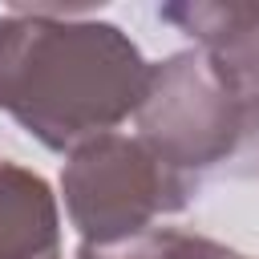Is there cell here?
<instances>
[{
    "label": "cell",
    "instance_id": "cell-7",
    "mask_svg": "<svg viewBox=\"0 0 259 259\" xmlns=\"http://www.w3.org/2000/svg\"><path fill=\"white\" fill-rule=\"evenodd\" d=\"M235 259H247V255H239V251H235Z\"/></svg>",
    "mask_w": 259,
    "mask_h": 259
},
{
    "label": "cell",
    "instance_id": "cell-3",
    "mask_svg": "<svg viewBox=\"0 0 259 259\" xmlns=\"http://www.w3.org/2000/svg\"><path fill=\"white\" fill-rule=\"evenodd\" d=\"M134 121L138 138L182 174L227 166L239 150V105L202 49H182L150 65Z\"/></svg>",
    "mask_w": 259,
    "mask_h": 259
},
{
    "label": "cell",
    "instance_id": "cell-4",
    "mask_svg": "<svg viewBox=\"0 0 259 259\" xmlns=\"http://www.w3.org/2000/svg\"><path fill=\"white\" fill-rule=\"evenodd\" d=\"M162 16L190 32L206 53L210 69L239 105V150L231 170L259 178V4L219 0V4H166Z\"/></svg>",
    "mask_w": 259,
    "mask_h": 259
},
{
    "label": "cell",
    "instance_id": "cell-5",
    "mask_svg": "<svg viewBox=\"0 0 259 259\" xmlns=\"http://www.w3.org/2000/svg\"><path fill=\"white\" fill-rule=\"evenodd\" d=\"M0 259H61L57 194L8 158H0Z\"/></svg>",
    "mask_w": 259,
    "mask_h": 259
},
{
    "label": "cell",
    "instance_id": "cell-1",
    "mask_svg": "<svg viewBox=\"0 0 259 259\" xmlns=\"http://www.w3.org/2000/svg\"><path fill=\"white\" fill-rule=\"evenodd\" d=\"M150 65L105 20L57 8L0 16V109L49 150H77L138 113Z\"/></svg>",
    "mask_w": 259,
    "mask_h": 259
},
{
    "label": "cell",
    "instance_id": "cell-2",
    "mask_svg": "<svg viewBox=\"0 0 259 259\" xmlns=\"http://www.w3.org/2000/svg\"><path fill=\"white\" fill-rule=\"evenodd\" d=\"M61 194L81 243L109 247L154 231L162 214L182 210L194 194V178L162 162L142 138L113 130L69 154Z\"/></svg>",
    "mask_w": 259,
    "mask_h": 259
},
{
    "label": "cell",
    "instance_id": "cell-6",
    "mask_svg": "<svg viewBox=\"0 0 259 259\" xmlns=\"http://www.w3.org/2000/svg\"><path fill=\"white\" fill-rule=\"evenodd\" d=\"M77 259H235L231 247L190 235V231H174V227H154L142 231L125 243H109V247H77Z\"/></svg>",
    "mask_w": 259,
    "mask_h": 259
}]
</instances>
